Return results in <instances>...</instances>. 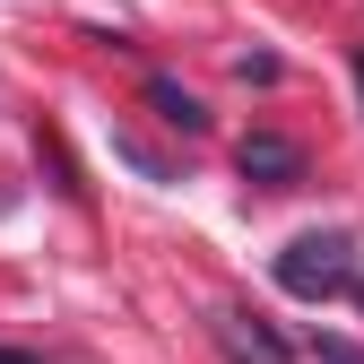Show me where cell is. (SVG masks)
Returning <instances> with one entry per match:
<instances>
[{
	"label": "cell",
	"mask_w": 364,
	"mask_h": 364,
	"mask_svg": "<svg viewBox=\"0 0 364 364\" xmlns=\"http://www.w3.org/2000/svg\"><path fill=\"white\" fill-rule=\"evenodd\" d=\"M312 364H364V347L338 338V330H312Z\"/></svg>",
	"instance_id": "obj_5"
},
{
	"label": "cell",
	"mask_w": 364,
	"mask_h": 364,
	"mask_svg": "<svg viewBox=\"0 0 364 364\" xmlns=\"http://www.w3.org/2000/svg\"><path fill=\"white\" fill-rule=\"evenodd\" d=\"M0 364H43V355H26V347H0Z\"/></svg>",
	"instance_id": "obj_6"
},
{
	"label": "cell",
	"mask_w": 364,
	"mask_h": 364,
	"mask_svg": "<svg viewBox=\"0 0 364 364\" xmlns=\"http://www.w3.org/2000/svg\"><path fill=\"white\" fill-rule=\"evenodd\" d=\"M355 304H364V287H355Z\"/></svg>",
	"instance_id": "obj_8"
},
{
	"label": "cell",
	"mask_w": 364,
	"mask_h": 364,
	"mask_svg": "<svg viewBox=\"0 0 364 364\" xmlns=\"http://www.w3.org/2000/svg\"><path fill=\"white\" fill-rule=\"evenodd\" d=\"M148 105L173 122V130H208V105L191 96V87H182V78H148Z\"/></svg>",
	"instance_id": "obj_4"
},
{
	"label": "cell",
	"mask_w": 364,
	"mask_h": 364,
	"mask_svg": "<svg viewBox=\"0 0 364 364\" xmlns=\"http://www.w3.org/2000/svg\"><path fill=\"white\" fill-rule=\"evenodd\" d=\"M208 338H217L225 364H295V347L278 338V321H260V312H243V304H217L208 312Z\"/></svg>",
	"instance_id": "obj_2"
},
{
	"label": "cell",
	"mask_w": 364,
	"mask_h": 364,
	"mask_svg": "<svg viewBox=\"0 0 364 364\" xmlns=\"http://www.w3.org/2000/svg\"><path fill=\"white\" fill-rule=\"evenodd\" d=\"M235 165H243V182H260V191H295V182H304V148L278 139V130H252Z\"/></svg>",
	"instance_id": "obj_3"
},
{
	"label": "cell",
	"mask_w": 364,
	"mask_h": 364,
	"mask_svg": "<svg viewBox=\"0 0 364 364\" xmlns=\"http://www.w3.org/2000/svg\"><path fill=\"white\" fill-rule=\"evenodd\" d=\"M355 87H364V53H355Z\"/></svg>",
	"instance_id": "obj_7"
},
{
	"label": "cell",
	"mask_w": 364,
	"mask_h": 364,
	"mask_svg": "<svg viewBox=\"0 0 364 364\" xmlns=\"http://www.w3.org/2000/svg\"><path fill=\"white\" fill-rule=\"evenodd\" d=\"M278 287L295 304H330L355 287V235H338V225H321V235H295L278 252Z\"/></svg>",
	"instance_id": "obj_1"
}]
</instances>
